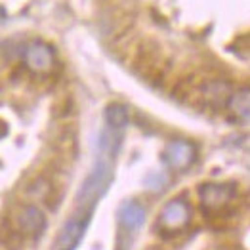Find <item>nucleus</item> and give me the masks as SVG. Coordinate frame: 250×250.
<instances>
[{
    "label": "nucleus",
    "instance_id": "obj_1",
    "mask_svg": "<svg viewBox=\"0 0 250 250\" xmlns=\"http://www.w3.org/2000/svg\"><path fill=\"white\" fill-rule=\"evenodd\" d=\"M134 69L151 83H159L165 79L168 71V60L163 48L155 41L140 42L134 50Z\"/></svg>",
    "mask_w": 250,
    "mask_h": 250
},
{
    "label": "nucleus",
    "instance_id": "obj_2",
    "mask_svg": "<svg viewBox=\"0 0 250 250\" xmlns=\"http://www.w3.org/2000/svg\"><path fill=\"white\" fill-rule=\"evenodd\" d=\"M111 180H113V170H111L109 161L105 157L98 159V163L94 165L92 172L86 176V180L83 182V186H81L79 193H77V205L81 208L92 207L107 191Z\"/></svg>",
    "mask_w": 250,
    "mask_h": 250
},
{
    "label": "nucleus",
    "instance_id": "obj_3",
    "mask_svg": "<svg viewBox=\"0 0 250 250\" xmlns=\"http://www.w3.org/2000/svg\"><path fill=\"white\" fill-rule=\"evenodd\" d=\"M189 224H191V207L182 197L168 201L157 218V228L167 237L180 235Z\"/></svg>",
    "mask_w": 250,
    "mask_h": 250
},
{
    "label": "nucleus",
    "instance_id": "obj_4",
    "mask_svg": "<svg viewBox=\"0 0 250 250\" xmlns=\"http://www.w3.org/2000/svg\"><path fill=\"white\" fill-rule=\"evenodd\" d=\"M23 60H25L27 71H31L33 75L44 77V75H50V73L54 71V65H56V52H54V48H52L48 42L35 41L25 48Z\"/></svg>",
    "mask_w": 250,
    "mask_h": 250
},
{
    "label": "nucleus",
    "instance_id": "obj_5",
    "mask_svg": "<svg viewBox=\"0 0 250 250\" xmlns=\"http://www.w3.org/2000/svg\"><path fill=\"white\" fill-rule=\"evenodd\" d=\"M233 195V189L226 184H203L199 188V203L208 216H218L231 205Z\"/></svg>",
    "mask_w": 250,
    "mask_h": 250
},
{
    "label": "nucleus",
    "instance_id": "obj_6",
    "mask_svg": "<svg viewBox=\"0 0 250 250\" xmlns=\"http://www.w3.org/2000/svg\"><path fill=\"white\" fill-rule=\"evenodd\" d=\"M88 218H90V212H81L73 218H69L63 228L60 229L54 245H52V250H75L79 247L81 239H83L84 231H86V226H88Z\"/></svg>",
    "mask_w": 250,
    "mask_h": 250
},
{
    "label": "nucleus",
    "instance_id": "obj_7",
    "mask_svg": "<svg viewBox=\"0 0 250 250\" xmlns=\"http://www.w3.org/2000/svg\"><path fill=\"white\" fill-rule=\"evenodd\" d=\"M197 149L188 140H174L163 151V161L172 172H186L195 163Z\"/></svg>",
    "mask_w": 250,
    "mask_h": 250
},
{
    "label": "nucleus",
    "instance_id": "obj_8",
    "mask_svg": "<svg viewBox=\"0 0 250 250\" xmlns=\"http://www.w3.org/2000/svg\"><path fill=\"white\" fill-rule=\"evenodd\" d=\"M14 226L29 239L41 237L46 229V216L37 205H23L14 216Z\"/></svg>",
    "mask_w": 250,
    "mask_h": 250
},
{
    "label": "nucleus",
    "instance_id": "obj_9",
    "mask_svg": "<svg viewBox=\"0 0 250 250\" xmlns=\"http://www.w3.org/2000/svg\"><path fill=\"white\" fill-rule=\"evenodd\" d=\"M226 109L233 123L250 125V86H243L237 92H233Z\"/></svg>",
    "mask_w": 250,
    "mask_h": 250
},
{
    "label": "nucleus",
    "instance_id": "obj_10",
    "mask_svg": "<svg viewBox=\"0 0 250 250\" xmlns=\"http://www.w3.org/2000/svg\"><path fill=\"white\" fill-rule=\"evenodd\" d=\"M119 222L126 231H138L146 224V208L138 201H128L119 210Z\"/></svg>",
    "mask_w": 250,
    "mask_h": 250
},
{
    "label": "nucleus",
    "instance_id": "obj_11",
    "mask_svg": "<svg viewBox=\"0 0 250 250\" xmlns=\"http://www.w3.org/2000/svg\"><path fill=\"white\" fill-rule=\"evenodd\" d=\"M54 193H56V188L52 186V182L46 178V176H39L35 178L27 189H25V195L29 199H33L35 203H46L50 208H56V201H54Z\"/></svg>",
    "mask_w": 250,
    "mask_h": 250
},
{
    "label": "nucleus",
    "instance_id": "obj_12",
    "mask_svg": "<svg viewBox=\"0 0 250 250\" xmlns=\"http://www.w3.org/2000/svg\"><path fill=\"white\" fill-rule=\"evenodd\" d=\"M25 243V235L21 233L14 222H2L0 224V247L4 250H21Z\"/></svg>",
    "mask_w": 250,
    "mask_h": 250
},
{
    "label": "nucleus",
    "instance_id": "obj_13",
    "mask_svg": "<svg viewBox=\"0 0 250 250\" xmlns=\"http://www.w3.org/2000/svg\"><path fill=\"white\" fill-rule=\"evenodd\" d=\"M105 123L113 130H123L128 125V109L123 104H109L105 107Z\"/></svg>",
    "mask_w": 250,
    "mask_h": 250
},
{
    "label": "nucleus",
    "instance_id": "obj_14",
    "mask_svg": "<svg viewBox=\"0 0 250 250\" xmlns=\"http://www.w3.org/2000/svg\"><path fill=\"white\" fill-rule=\"evenodd\" d=\"M6 134H8V125L4 121H0V140L6 138Z\"/></svg>",
    "mask_w": 250,
    "mask_h": 250
},
{
    "label": "nucleus",
    "instance_id": "obj_15",
    "mask_svg": "<svg viewBox=\"0 0 250 250\" xmlns=\"http://www.w3.org/2000/svg\"><path fill=\"white\" fill-rule=\"evenodd\" d=\"M4 18H6V12H4V10H2V6H0V21L4 20Z\"/></svg>",
    "mask_w": 250,
    "mask_h": 250
}]
</instances>
